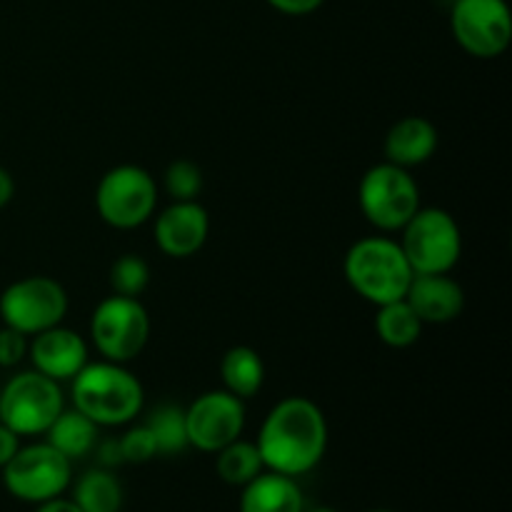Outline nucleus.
Segmentation results:
<instances>
[{
    "label": "nucleus",
    "instance_id": "7",
    "mask_svg": "<svg viewBox=\"0 0 512 512\" xmlns=\"http://www.w3.org/2000/svg\"><path fill=\"white\" fill-rule=\"evenodd\" d=\"M150 315L140 298L108 295L90 315V343L110 363L128 365L138 358L150 340Z\"/></svg>",
    "mask_w": 512,
    "mask_h": 512
},
{
    "label": "nucleus",
    "instance_id": "5",
    "mask_svg": "<svg viewBox=\"0 0 512 512\" xmlns=\"http://www.w3.org/2000/svg\"><path fill=\"white\" fill-rule=\"evenodd\" d=\"M358 205L363 218L380 233H400L418 213L420 188L413 173L398 165L383 163L365 170L358 185Z\"/></svg>",
    "mask_w": 512,
    "mask_h": 512
},
{
    "label": "nucleus",
    "instance_id": "14",
    "mask_svg": "<svg viewBox=\"0 0 512 512\" xmlns=\"http://www.w3.org/2000/svg\"><path fill=\"white\" fill-rule=\"evenodd\" d=\"M28 358L33 370L43 373L45 378L55 383H70L90 360V348L78 330L63 328L60 323L33 335L28 343Z\"/></svg>",
    "mask_w": 512,
    "mask_h": 512
},
{
    "label": "nucleus",
    "instance_id": "23",
    "mask_svg": "<svg viewBox=\"0 0 512 512\" xmlns=\"http://www.w3.org/2000/svg\"><path fill=\"white\" fill-rule=\"evenodd\" d=\"M155 440L158 455H180L188 445V430H185V408L180 405H158L145 420Z\"/></svg>",
    "mask_w": 512,
    "mask_h": 512
},
{
    "label": "nucleus",
    "instance_id": "21",
    "mask_svg": "<svg viewBox=\"0 0 512 512\" xmlns=\"http://www.w3.org/2000/svg\"><path fill=\"white\" fill-rule=\"evenodd\" d=\"M123 498V485L108 468L88 470L73 485V503L83 512H120Z\"/></svg>",
    "mask_w": 512,
    "mask_h": 512
},
{
    "label": "nucleus",
    "instance_id": "18",
    "mask_svg": "<svg viewBox=\"0 0 512 512\" xmlns=\"http://www.w3.org/2000/svg\"><path fill=\"white\" fill-rule=\"evenodd\" d=\"M220 380L235 398L250 400L260 393L265 383V363L250 345H233L220 360Z\"/></svg>",
    "mask_w": 512,
    "mask_h": 512
},
{
    "label": "nucleus",
    "instance_id": "2",
    "mask_svg": "<svg viewBox=\"0 0 512 512\" xmlns=\"http://www.w3.org/2000/svg\"><path fill=\"white\" fill-rule=\"evenodd\" d=\"M73 408L98 428H120L143 413L145 390L128 365L110 360H88L70 380Z\"/></svg>",
    "mask_w": 512,
    "mask_h": 512
},
{
    "label": "nucleus",
    "instance_id": "19",
    "mask_svg": "<svg viewBox=\"0 0 512 512\" xmlns=\"http://www.w3.org/2000/svg\"><path fill=\"white\" fill-rule=\"evenodd\" d=\"M98 425L75 408H63V413L53 420L48 430H45V443L53 445L60 455L73 463V460L85 458L98 445Z\"/></svg>",
    "mask_w": 512,
    "mask_h": 512
},
{
    "label": "nucleus",
    "instance_id": "4",
    "mask_svg": "<svg viewBox=\"0 0 512 512\" xmlns=\"http://www.w3.org/2000/svg\"><path fill=\"white\" fill-rule=\"evenodd\" d=\"M400 248L415 275L453 273L463 255V233L448 210L423 208L400 230Z\"/></svg>",
    "mask_w": 512,
    "mask_h": 512
},
{
    "label": "nucleus",
    "instance_id": "29",
    "mask_svg": "<svg viewBox=\"0 0 512 512\" xmlns=\"http://www.w3.org/2000/svg\"><path fill=\"white\" fill-rule=\"evenodd\" d=\"M20 448V435H15L8 425L0 423V470L13 460V455Z\"/></svg>",
    "mask_w": 512,
    "mask_h": 512
},
{
    "label": "nucleus",
    "instance_id": "6",
    "mask_svg": "<svg viewBox=\"0 0 512 512\" xmlns=\"http://www.w3.org/2000/svg\"><path fill=\"white\" fill-rule=\"evenodd\" d=\"M158 208V183L133 163L105 170L95 188V210L115 230H135L148 223Z\"/></svg>",
    "mask_w": 512,
    "mask_h": 512
},
{
    "label": "nucleus",
    "instance_id": "15",
    "mask_svg": "<svg viewBox=\"0 0 512 512\" xmlns=\"http://www.w3.org/2000/svg\"><path fill=\"white\" fill-rule=\"evenodd\" d=\"M405 300L423 325H445L460 318L465 308V293L450 273L413 275Z\"/></svg>",
    "mask_w": 512,
    "mask_h": 512
},
{
    "label": "nucleus",
    "instance_id": "24",
    "mask_svg": "<svg viewBox=\"0 0 512 512\" xmlns=\"http://www.w3.org/2000/svg\"><path fill=\"white\" fill-rule=\"evenodd\" d=\"M110 288L115 295H125V298H140L150 285V268L145 258L135 253H125L110 265Z\"/></svg>",
    "mask_w": 512,
    "mask_h": 512
},
{
    "label": "nucleus",
    "instance_id": "8",
    "mask_svg": "<svg viewBox=\"0 0 512 512\" xmlns=\"http://www.w3.org/2000/svg\"><path fill=\"white\" fill-rule=\"evenodd\" d=\"M65 398L60 383L38 370L15 373L0 390V423L20 438L45 435L53 420L63 413Z\"/></svg>",
    "mask_w": 512,
    "mask_h": 512
},
{
    "label": "nucleus",
    "instance_id": "34",
    "mask_svg": "<svg viewBox=\"0 0 512 512\" xmlns=\"http://www.w3.org/2000/svg\"><path fill=\"white\" fill-rule=\"evenodd\" d=\"M373 512H393V510H373Z\"/></svg>",
    "mask_w": 512,
    "mask_h": 512
},
{
    "label": "nucleus",
    "instance_id": "10",
    "mask_svg": "<svg viewBox=\"0 0 512 512\" xmlns=\"http://www.w3.org/2000/svg\"><path fill=\"white\" fill-rule=\"evenodd\" d=\"M73 480V463L50 443L20 445L3 468V485L15 500L23 503H45L50 498H58L70 488Z\"/></svg>",
    "mask_w": 512,
    "mask_h": 512
},
{
    "label": "nucleus",
    "instance_id": "26",
    "mask_svg": "<svg viewBox=\"0 0 512 512\" xmlns=\"http://www.w3.org/2000/svg\"><path fill=\"white\" fill-rule=\"evenodd\" d=\"M120 453H123V463L143 465L148 460H153L158 455V448H155V440L150 435V430L143 425H133L123 433V438H118Z\"/></svg>",
    "mask_w": 512,
    "mask_h": 512
},
{
    "label": "nucleus",
    "instance_id": "27",
    "mask_svg": "<svg viewBox=\"0 0 512 512\" xmlns=\"http://www.w3.org/2000/svg\"><path fill=\"white\" fill-rule=\"evenodd\" d=\"M28 343V335L3 325V328H0V368H18V365L28 358Z\"/></svg>",
    "mask_w": 512,
    "mask_h": 512
},
{
    "label": "nucleus",
    "instance_id": "11",
    "mask_svg": "<svg viewBox=\"0 0 512 512\" xmlns=\"http://www.w3.org/2000/svg\"><path fill=\"white\" fill-rule=\"evenodd\" d=\"M450 30L455 43L473 58H500L512 40L510 5L505 0H455Z\"/></svg>",
    "mask_w": 512,
    "mask_h": 512
},
{
    "label": "nucleus",
    "instance_id": "13",
    "mask_svg": "<svg viewBox=\"0 0 512 512\" xmlns=\"http://www.w3.org/2000/svg\"><path fill=\"white\" fill-rule=\"evenodd\" d=\"M210 235V215L198 200H173L155 215L153 238L163 255L175 260L193 258Z\"/></svg>",
    "mask_w": 512,
    "mask_h": 512
},
{
    "label": "nucleus",
    "instance_id": "33",
    "mask_svg": "<svg viewBox=\"0 0 512 512\" xmlns=\"http://www.w3.org/2000/svg\"><path fill=\"white\" fill-rule=\"evenodd\" d=\"M303 512H338V510L325 508V505H315V508H303Z\"/></svg>",
    "mask_w": 512,
    "mask_h": 512
},
{
    "label": "nucleus",
    "instance_id": "12",
    "mask_svg": "<svg viewBox=\"0 0 512 512\" xmlns=\"http://www.w3.org/2000/svg\"><path fill=\"white\" fill-rule=\"evenodd\" d=\"M185 430H188V445L200 453L215 455L243 435L245 400L235 398L225 388L200 393L185 408Z\"/></svg>",
    "mask_w": 512,
    "mask_h": 512
},
{
    "label": "nucleus",
    "instance_id": "3",
    "mask_svg": "<svg viewBox=\"0 0 512 512\" xmlns=\"http://www.w3.org/2000/svg\"><path fill=\"white\" fill-rule=\"evenodd\" d=\"M345 283L370 305L403 300L413 283V268L398 240L388 235H368L355 240L343 258Z\"/></svg>",
    "mask_w": 512,
    "mask_h": 512
},
{
    "label": "nucleus",
    "instance_id": "25",
    "mask_svg": "<svg viewBox=\"0 0 512 512\" xmlns=\"http://www.w3.org/2000/svg\"><path fill=\"white\" fill-rule=\"evenodd\" d=\"M163 188L170 200H198L203 193V170L193 160H175L165 168Z\"/></svg>",
    "mask_w": 512,
    "mask_h": 512
},
{
    "label": "nucleus",
    "instance_id": "17",
    "mask_svg": "<svg viewBox=\"0 0 512 512\" xmlns=\"http://www.w3.org/2000/svg\"><path fill=\"white\" fill-rule=\"evenodd\" d=\"M305 498L290 475L263 470L258 478L243 485L240 512H303Z\"/></svg>",
    "mask_w": 512,
    "mask_h": 512
},
{
    "label": "nucleus",
    "instance_id": "16",
    "mask_svg": "<svg viewBox=\"0 0 512 512\" xmlns=\"http://www.w3.org/2000/svg\"><path fill=\"white\" fill-rule=\"evenodd\" d=\"M438 143L440 135L433 120L423 118V115H405V118L395 120L385 133L383 155L388 163L413 170L433 158Z\"/></svg>",
    "mask_w": 512,
    "mask_h": 512
},
{
    "label": "nucleus",
    "instance_id": "20",
    "mask_svg": "<svg viewBox=\"0 0 512 512\" xmlns=\"http://www.w3.org/2000/svg\"><path fill=\"white\" fill-rule=\"evenodd\" d=\"M375 333L383 340L388 348L403 350L410 348L420 340L423 335V320L415 315V310L410 308L408 300H393V303L378 305V313H375Z\"/></svg>",
    "mask_w": 512,
    "mask_h": 512
},
{
    "label": "nucleus",
    "instance_id": "1",
    "mask_svg": "<svg viewBox=\"0 0 512 512\" xmlns=\"http://www.w3.org/2000/svg\"><path fill=\"white\" fill-rule=\"evenodd\" d=\"M255 445L265 470L300 478L325 458L328 420L318 403L303 395H290L268 410Z\"/></svg>",
    "mask_w": 512,
    "mask_h": 512
},
{
    "label": "nucleus",
    "instance_id": "30",
    "mask_svg": "<svg viewBox=\"0 0 512 512\" xmlns=\"http://www.w3.org/2000/svg\"><path fill=\"white\" fill-rule=\"evenodd\" d=\"M98 450V463L100 468H115V465L123 463V453H120V443L118 440H105V443L95 445Z\"/></svg>",
    "mask_w": 512,
    "mask_h": 512
},
{
    "label": "nucleus",
    "instance_id": "31",
    "mask_svg": "<svg viewBox=\"0 0 512 512\" xmlns=\"http://www.w3.org/2000/svg\"><path fill=\"white\" fill-rule=\"evenodd\" d=\"M35 512H83V510L73 503V498H63V495H58V498H50L45 500V503H38Z\"/></svg>",
    "mask_w": 512,
    "mask_h": 512
},
{
    "label": "nucleus",
    "instance_id": "32",
    "mask_svg": "<svg viewBox=\"0 0 512 512\" xmlns=\"http://www.w3.org/2000/svg\"><path fill=\"white\" fill-rule=\"evenodd\" d=\"M13 195H15L13 175H10L8 168H3V165H0V210H3L10 200H13Z\"/></svg>",
    "mask_w": 512,
    "mask_h": 512
},
{
    "label": "nucleus",
    "instance_id": "9",
    "mask_svg": "<svg viewBox=\"0 0 512 512\" xmlns=\"http://www.w3.org/2000/svg\"><path fill=\"white\" fill-rule=\"evenodd\" d=\"M68 305V293L58 280L48 275H28V278L13 280L0 293V318H3V325L33 338L63 323Z\"/></svg>",
    "mask_w": 512,
    "mask_h": 512
},
{
    "label": "nucleus",
    "instance_id": "28",
    "mask_svg": "<svg viewBox=\"0 0 512 512\" xmlns=\"http://www.w3.org/2000/svg\"><path fill=\"white\" fill-rule=\"evenodd\" d=\"M273 10L283 15H293V18H300V15H310L325 3V0H265Z\"/></svg>",
    "mask_w": 512,
    "mask_h": 512
},
{
    "label": "nucleus",
    "instance_id": "22",
    "mask_svg": "<svg viewBox=\"0 0 512 512\" xmlns=\"http://www.w3.org/2000/svg\"><path fill=\"white\" fill-rule=\"evenodd\" d=\"M215 470H218L223 483L233 485V488H243V485H248L250 480L263 473L265 465L263 458H260L258 445L238 438L215 453Z\"/></svg>",
    "mask_w": 512,
    "mask_h": 512
}]
</instances>
